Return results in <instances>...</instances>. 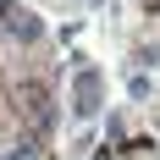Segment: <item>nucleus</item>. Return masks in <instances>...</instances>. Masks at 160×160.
I'll list each match as a JSON object with an SVG mask.
<instances>
[{
	"instance_id": "f257e3e1",
	"label": "nucleus",
	"mask_w": 160,
	"mask_h": 160,
	"mask_svg": "<svg viewBox=\"0 0 160 160\" xmlns=\"http://www.w3.org/2000/svg\"><path fill=\"white\" fill-rule=\"evenodd\" d=\"M99 105H105V72L83 61V66H78V78H72V94H66V111L78 116V122H94Z\"/></svg>"
},
{
	"instance_id": "f03ea898",
	"label": "nucleus",
	"mask_w": 160,
	"mask_h": 160,
	"mask_svg": "<svg viewBox=\"0 0 160 160\" xmlns=\"http://www.w3.org/2000/svg\"><path fill=\"white\" fill-rule=\"evenodd\" d=\"M0 28L11 33L17 44H39V39H44V22H39V11H28V6H11Z\"/></svg>"
},
{
	"instance_id": "7ed1b4c3",
	"label": "nucleus",
	"mask_w": 160,
	"mask_h": 160,
	"mask_svg": "<svg viewBox=\"0 0 160 160\" xmlns=\"http://www.w3.org/2000/svg\"><path fill=\"white\" fill-rule=\"evenodd\" d=\"M127 94H132V99H149V94H155V83H149L144 72H132V78H127Z\"/></svg>"
},
{
	"instance_id": "20e7f679",
	"label": "nucleus",
	"mask_w": 160,
	"mask_h": 160,
	"mask_svg": "<svg viewBox=\"0 0 160 160\" xmlns=\"http://www.w3.org/2000/svg\"><path fill=\"white\" fill-rule=\"evenodd\" d=\"M6 160H33V149H11V155H6Z\"/></svg>"
}]
</instances>
